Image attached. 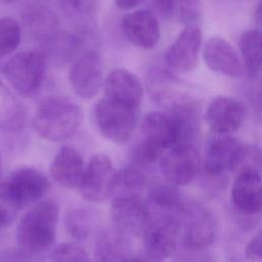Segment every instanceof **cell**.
Masks as SVG:
<instances>
[{"label":"cell","instance_id":"obj_20","mask_svg":"<svg viewBox=\"0 0 262 262\" xmlns=\"http://www.w3.org/2000/svg\"><path fill=\"white\" fill-rule=\"evenodd\" d=\"M84 171L83 157L71 146L61 147L50 166V173L55 182L69 189L79 188Z\"/></svg>","mask_w":262,"mask_h":262},{"label":"cell","instance_id":"obj_36","mask_svg":"<svg viewBox=\"0 0 262 262\" xmlns=\"http://www.w3.org/2000/svg\"><path fill=\"white\" fill-rule=\"evenodd\" d=\"M20 0H0V3H3V4H10V3H15V2H18Z\"/></svg>","mask_w":262,"mask_h":262},{"label":"cell","instance_id":"obj_28","mask_svg":"<svg viewBox=\"0 0 262 262\" xmlns=\"http://www.w3.org/2000/svg\"><path fill=\"white\" fill-rule=\"evenodd\" d=\"M63 14L77 24H87L93 19L99 0H58Z\"/></svg>","mask_w":262,"mask_h":262},{"label":"cell","instance_id":"obj_34","mask_svg":"<svg viewBox=\"0 0 262 262\" xmlns=\"http://www.w3.org/2000/svg\"><path fill=\"white\" fill-rule=\"evenodd\" d=\"M115 1L119 8L127 10V9H132L138 6L143 0H115Z\"/></svg>","mask_w":262,"mask_h":262},{"label":"cell","instance_id":"obj_38","mask_svg":"<svg viewBox=\"0 0 262 262\" xmlns=\"http://www.w3.org/2000/svg\"><path fill=\"white\" fill-rule=\"evenodd\" d=\"M1 169H2V165H1V155H0V176H1Z\"/></svg>","mask_w":262,"mask_h":262},{"label":"cell","instance_id":"obj_22","mask_svg":"<svg viewBox=\"0 0 262 262\" xmlns=\"http://www.w3.org/2000/svg\"><path fill=\"white\" fill-rule=\"evenodd\" d=\"M169 113L175 125L177 144H194L200 132L199 108L196 104L190 101L178 102L173 104Z\"/></svg>","mask_w":262,"mask_h":262},{"label":"cell","instance_id":"obj_24","mask_svg":"<svg viewBox=\"0 0 262 262\" xmlns=\"http://www.w3.org/2000/svg\"><path fill=\"white\" fill-rule=\"evenodd\" d=\"M160 14L186 25H194L201 15L200 0H154Z\"/></svg>","mask_w":262,"mask_h":262},{"label":"cell","instance_id":"obj_30","mask_svg":"<svg viewBox=\"0 0 262 262\" xmlns=\"http://www.w3.org/2000/svg\"><path fill=\"white\" fill-rule=\"evenodd\" d=\"M20 38V27L14 18H0V58L12 53L19 45Z\"/></svg>","mask_w":262,"mask_h":262},{"label":"cell","instance_id":"obj_19","mask_svg":"<svg viewBox=\"0 0 262 262\" xmlns=\"http://www.w3.org/2000/svg\"><path fill=\"white\" fill-rule=\"evenodd\" d=\"M104 97L139 108L143 89L138 77L127 69L112 71L103 82Z\"/></svg>","mask_w":262,"mask_h":262},{"label":"cell","instance_id":"obj_12","mask_svg":"<svg viewBox=\"0 0 262 262\" xmlns=\"http://www.w3.org/2000/svg\"><path fill=\"white\" fill-rule=\"evenodd\" d=\"M74 92L84 98H93L103 84V70L99 54L95 50L84 52L73 63L69 72Z\"/></svg>","mask_w":262,"mask_h":262},{"label":"cell","instance_id":"obj_32","mask_svg":"<svg viewBox=\"0 0 262 262\" xmlns=\"http://www.w3.org/2000/svg\"><path fill=\"white\" fill-rule=\"evenodd\" d=\"M246 256L252 260H262V229L247 244Z\"/></svg>","mask_w":262,"mask_h":262},{"label":"cell","instance_id":"obj_16","mask_svg":"<svg viewBox=\"0 0 262 262\" xmlns=\"http://www.w3.org/2000/svg\"><path fill=\"white\" fill-rule=\"evenodd\" d=\"M141 134L140 142L160 156L177 144L175 125L169 112L147 113L141 123Z\"/></svg>","mask_w":262,"mask_h":262},{"label":"cell","instance_id":"obj_3","mask_svg":"<svg viewBox=\"0 0 262 262\" xmlns=\"http://www.w3.org/2000/svg\"><path fill=\"white\" fill-rule=\"evenodd\" d=\"M94 118L98 130L106 139L123 143L135 132L138 108L103 97L95 105Z\"/></svg>","mask_w":262,"mask_h":262},{"label":"cell","instance_id":"obj_25","mask_svg":"<svg viewBox=\"0 0 262 262\" xmlns=\"http://www.w3.org/2000/svg\"><path fill=\"white\" fill-rule=\"evenodd\" d=\"M148 203L161 212L180 213L186 202L177 185L168 182L155 185L148 190Z\"/></svg>","mask_w":262,"mask_h":262},{"label":"cell","instance_id":"obj_6","mask_svg":"<svg viewBox=\"0 0 262 262\" xmlns=\"http://www.w3.org/2000/svg\"><path fill=\"white\" fill-rule=\"evenodd\" d=\"M179 215L180 243L183 248L189 251H201L214 242L217 223L208 208L198 203H185Z\"/></svg>","mask_w":262,"mask_h":262},{"label":"cell","instance_id":"obj_13","mask_svg":"<svg viewBox=\"0 0 262 262\" xmlns=\"http://www.w3.org/2000/svg\"><path fill=\"white\" fill-rule=\"evenodd\" d=\"M247 117L246 104L234 97L220 95L209 103L206 121L213 133L231 134L237 131Z\"/></svg>","mask_w":262,"mask_h":262},{"label":"cell","instance_id":"obj_23","mask_svg":"<svg viewBox=\"0 0 262 262\" xmlns=\"http://www.w3.org/2000/svg\"><path fill=\"white\" fill-rule=\"evenodd\" d=\"M238 47L244 71L250 77L256 76L262 70V31H245L239 37Z\"/></svg>","mask_w":262,"mask_h":262},{"label":"cell","instance_id":"obj_9","mask_svg":"<svg viewBox=\"0 0 262 262\" xmlns=\"http://www.w3.org/2000/svg\"><path fill=\"white\" fill-rule=\"evenodd\" d=\"M159 166L167 182L182 186L195 178L201 168V159L194 144H176L161 155Z\"/></svg>","mask_w":262,"mask_h":262},{"label":"cell","instance_id":"obj_1","mask_svg":"<svg viewBox=\"0 0 262 262\" xmlns=\"http://www.w3.org/2000/svg\"><path fill=\"white\" fill-rule=\"evenodd\" d=\"M59 218L55 201L46 200L31 208L20 219L16 243L21 255L31 257L46 252L53 244Z\"/></svg>","mask_w":262,"mask_h":262},{"label":"cell","instance_id":"obj_5","mask_svg":"<svg viewBox=\"0 0 262 262\" xmlns=\"http://www.w3.org/2000/svg\"><path fill=\"white\" fill-rule=\"evenodd\" d=\"M45 71V57L38 51H21L14 54L3 69L6 80L23 96H31L40 89Z\"/></svg>","mask_w":262,"mask_h":262},{"label":"cell","instance_id":"obj_37","mask_svg":"<svg viewBox=\"0 0 262 262\" xmlns=\"http://www.w3.org/2000/svg\"><path fill=\"white\" fill-rule=\"evenodd\" d=\"M260 15H261V18H262V0L260 2Z\"/></svg>","mask_w":262,"mask_h":262},{"label":"cell","instance_id":"obj_27","mask_svg":"<svg viewBox=\"0 0 262 262\" xmlns=\"http://www.w3.org/2000/svg\"><path fill=\"white\" fill-rule=\"evenodd\" d=\"M25 23L38 36L50 37L57 30L58 21L55 14L46 6L35 5L25 13Z\"/></svg>","mask_w":262,"mask_h":262},{"label":"cell","instance_id":"obj_14","mask_svg":"<svg viewBox=\"0 0 262 262\" xmlns=\"http://www.w3.org/2000/svg\"><path fill=\"white\" fill-rule=\"evenodd\" d=\"M110 213L115 226L132 235H142L150 218L148 206L140 195L114 198Z\"/></svg>","mask_w":262,"mask_h":262},{"label":"cell","instance_id":"obj_29","mask_svg":"<svg viewBox=\"0 0 262 262\" xmlns=\"http://www.w3.org/2000/svg\"><path fill=\"white\" fill-rule=\"evenodd\" d=\"M64 225L68 233L72 237L78 241L84 239L89 235L91 230V215L86 209H71L66 213Z\"/></svg>","mask_w":262,"mask_h":262},{"label":"cell","instance_id":"obj_11","mask_svg":"<svg viewBox=\"0 0 262 262\" xmlns=\"http://www.w3.org/2000/svg\"><path fill=\"white\" fill-rule=\"evenodd\" d=\"M231 201L243 215L262 213V178L256 168L244 166L239 169L231 185Z\"/></svg>","mask_w":262,"mask_h":262},{"label":"cell","instance_id":"obj_26","mask_svg":"<svg viewBox=\"0 0 262 262\" xmlns=\"http://www.w3.org/2000/svg\"><path fill=\"white\" fill-rule=\"evenodd\" d=\"M146 185L147 178L142 172L135 168H124L115 173L112 195L114 198L140 195Z\"/></svg>","mask_w":262,"mask_h":262},{"label":"cell","instance_id":"obj_15","mask_svg":"<svg viewBox=\"0 0 262 262\" xmlns=\"http://www.w3.org/2000/svg\"><path fill=\"white\" fill-rule=\"evenodd\" d=\"M202 39V31L195 24L186 25L168 48L166 63L178 72L194 70L199 62Z\"/></svg>","mask_w":262,"mask_h":262},{"label":"cell","instance_id":"obj_21","mask_svg":"<svg viewBox=\"0 0 262 262\" xmlns=\"http://www.w3.org/2000/svg\"><path fill=\"white\" fill-rule=\"evenodd\" d=\"M128 233L117 226L106 227L99 231L95 239L94 255L96 261L130 260V244Z\"/></svg>","mask_w":262,"mask_h":262},{"label":"cell","instance_id":"obj_7","mask_svg":"<svg viewBox=\"0 0 262 262\" xmlns=\"http://www.w3.org/2000/svg\"><path fill=\"white\" fill-rule=\"evenodd\" d=\"M45 175L34 168H20L11 173L0 186V196L12 208L38 202L48 189Z\"/></svg>","mask_w":262,"mask_h":262},{"label":"cell","instance_id":"obj_4","mask_svg":"<svg viewBox=\"0 0 262 262\" xmlns=\"http://www.w3.org/2000/svg\"><path fill=\"white\" fill-rule=\"evenodd\" d=\"M147 260L162 261L176 250L181 235L180 219L170 212L151 216L142 233Z\"/></svg>","mask_w":262,"mask_h":262},{"label":"cell","instance_id":"obj_31","mask_svg":"<svg viewBox=\"0 0 262 262\" xmlns=\"http://www.w3.org/2000/svg\"><path fill=\"white\" fill-rule=\"evenodd\" d=\"M50 259L53 261H90L88 253L76 243H62L58 245L52 251Z\"/></svg>","mask_w":262,"mask_h":262},{"label":"cell","instance_id":"obj_35","mask_svg":"<svg viewBox=\"0 0 262 262\" xmlns=\"http://www.w3.org/2000/svg\"><path fill=\"white\" fill-rule=\"evenodd\" d=\"M258 105H259V108H260L261 114H262V83H261L259 93H258Z\"/></svg>","mask_w":262,"mask_h":262},{"label":"cell","instance_id":"obj_2","mask_svg":"<svg viewBox=\"0 0 262 262\" xmlns=\"http://www.w3.org/2000/svg\"><path fill=\"white\" fill-rule=\"evenodd\" d=\"M82 120L83 113L76 103L63 98H50L36 110L33 126L42 138L58 142L72 137Z\"/></svg>","mask_w":262,"mask_h":262},{"label":"cell","instance_id":"obj_8","mask_svg":"<svg viewBox=\"0 0 262 262\" xmlns=\"http://www.w3.org/2000/svg\"><path fill=\"white\" fill-rule=\"evenodd\" d=\"M246 151L237 138L230 134L214 133L205 149L204 170L211 178L222 177L243 163Z\"/></svg>","mask_w":262,"mask_h":262},{"label":"cell","instance_id":"obj_18","mask_svg":"<svg viewBox=\"0 0 262 262\" xmlns=\"http://www.w3.org/2000/svg\"><path fill=\"white\" fill-rule=\"evenodd\" d=\"M203 57L211 71L226 77L237 78L244 72L242 60L236 50L221 37L215 36L206 42Z\"/></svg>","mask_w":262,"mask_h":262},{"label":"cell","instance_id":"obj_33","mask_svg":"<svg viewBox=\"0 0 262 262\" xmlns=\"http://www.w3.org/2000/svg\"><path fill=\"white\" fill-rule=\"evenodd\" d=\"M12 220V216L8 210L0 207V232L5 229Z\"/></svg>","mask_w":262,"mask_h":262},{"label":"cell","instance_id":"obj_17","mask_svg":"<svg viewBox=\"0 0 262 262\" xmlns=\"http://www.w3.org/2000/svg\"><path fill=\"white\" fill-rule=\"evenodd\" d=\"M122 28L127 39L142 49L154 48L161 37L158 17L149 9H139L127 13L123 17Z\"/></svg>","mask_w":262,"mask_h":262},{"label":"cell","instance_id":"obj_10","mask_svg":"<svg viewBox=\"0 0 262 262\" xmlns=\"http://www.w3.org/2000/svg\"><path fill=\"white\" fill-rule=\"evenodd\" d=\"M116 170L112 161L102 154H96L89 160L79 189L82 198L91 203H99L112 195Z\"/></svg>","mask_w":262,"mask_h":262}]
</instances>
